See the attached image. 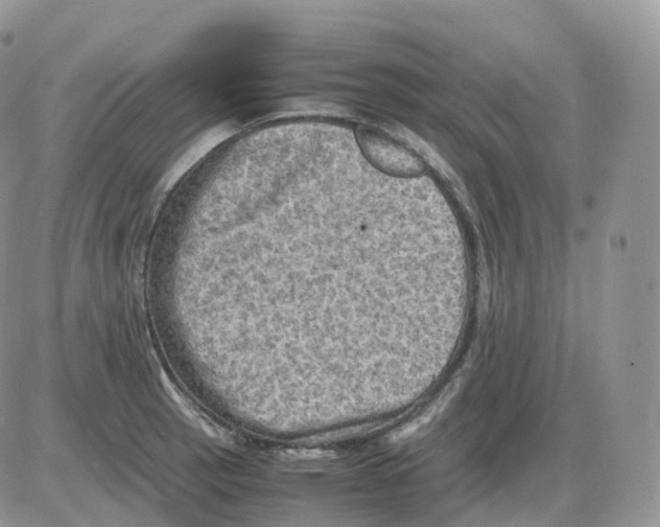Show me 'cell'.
Here are the masks:
<instances>
[{
  "label": "cell",
  "instance_id": "1",
  "mask_svg": "<svg viewBox=\"0 0 660 527\" xmlns=\"http://www.w3.org/2000/svg\"><path fill=\"white\" fill-rule=\"evenodd\" d=\"M358 141L371 163L385 171L411 173L418 169L416 159L385 133L369 126L357 131Z\"/></svg>",
  "mask_w": 660,
  "mask_h": 527
},
{
  "label": "cell",
  "instance_id": "2",
  "mask_svg": "<svg viewBox=\"0 0 660 527\" xmlns=\"http://www.w3.org/2000/svg\"><path fill=\"white\" fill-rule=\"evenodd\" d=\"M163 382L165 388H167V392L187 419H190L199 428H201L209 438L223 439L224 441L229 440L228 434L217 425L212 424L206 418L202 417L200 412L192 405V403L184 398L168 379L164 378Z\"/></svg>",
  "mask_w": 660,
  "mask_h": 527
}]
</instances>
